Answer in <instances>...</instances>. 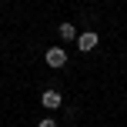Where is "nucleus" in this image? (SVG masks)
Wrapping results in <instances>:
<instances>
[{"mask_svg":"<svg viewBox=\"0 0 127 127\" xmlns=\"http://www.w3.org/2000/svg\"><path fill=\"white\" fill-rule=\"evenodd\" d=\"M44 60H47V67H64V64H67V50H64V47H50V50L44 54Z\"/></svg>","mask_w":127,"mask_h":127,"instance_id":"obj_1","label":"nucleus"},{"mask_svg":"<svg viewBox=\"0 0 127 127\" xmlns=\"http://www.w3.org/2000/svg\"><path fill=\"white\" fill-rule=\"evenodd\" d=\"M40 104H44L47 110H57L64 104V97H60V90H44V94H40Z\"/></svg>","mask_w":127,"mask_h":127,"instance_id":"obj_2","label":"nucleus"},{"mask_svg":"<svg viewBox=\"0 0 127 127\" xmlns=\"http://www.w3.org/2000/svg\"><path fill=\"white\" fill-rule=\"evenodd\" d=\"M97 40H100V37H97L94 30H87V33H80V37H77V47H80L84 54H90V50L97 47Z\"/></svg>","mask_w":127,"mask_h":127,"instance_id":"obj_3","label":"nucleus"},{"mask_svg":"<svg viewBox=\"0 0 127 127\" xmlns=\"http://www.w3.org/2000/svg\"><path fill=\"white\" fill-rule=\"evenodd\" d=\"M60 40H77V27L74 24H60Z\"/></svg>","mask_w":127,"mask_h":127,"instance_id":"obj_4","label":"nucleus"},{"mask_svg":"<svg viewBox=\"0 0 127 127\" xmlns=\"http://www.w3.org/2000/svg\"><path fill=\"white\" fill-rule=\"evenodd\" d=\"M37 127H57V124H54V121H50V117H47V121H40Z\"/></svg>","mask_w":127,"mask_h":127,"instance_id":"obj_5","label":"nucleus"}]
</instances>
